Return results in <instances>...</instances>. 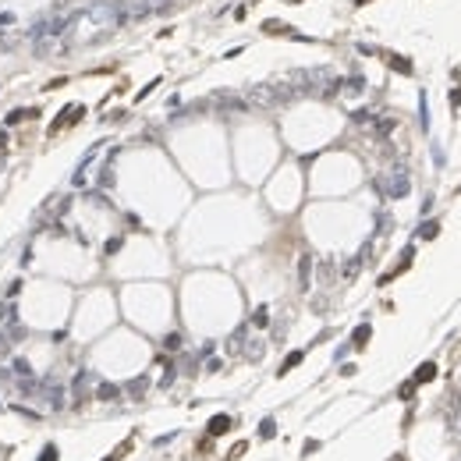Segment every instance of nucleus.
Masks as SVG:
<instances>
[{"instance_id": "obj_1", "label": "nucleus", "mask_w": 461, "mask_h": 461, "mask_svg": "<svg viewBox=\"0 0 461 461\" xmlns=\"http://www.w3.org/2000/svg\"><path fill=\"white\" fill-rule=\"evenodd\" d=\"M294 96H298V92H294V86H284V82L252 86V89L245 92L248 106H280V103H288V100H294Z\"/></svg>"}, {"instance_id": "obj_2", "label": "nucleus", "mask_w": 461, "mask_h": 461, "mask_svg": "<svg viewBox=\"0 0 461 461\" xmlns=\"http://www.w3.org/2000/svg\"><path fill=\"white\" fill-rule=\"evenodd\" d=\"M376 188H380L383 199H404L408 192H412V178H408L404 167H390V170H383L376 178Z\"/></svg>"}, {"instance_id": "obj_3", "label": "nucleus", "mask_w": 461, "mask_h": 461, "mask_svg": "<svg viewBox=\"0 0 461 461\" xmlns=\"http://www.w3.org/2000/svg\"><path fill=\"white\" fill-rule=\"evenodd\" d=\"M210 103H213L216 110H227V114H242V110H248V100H245L242 92H213Z\"/></svg>"}, {"instance_id": "obj_4", "label": "nucleus", "mask_w": 461, "mask_h": 461, "mask_svg": "<svg viewBox=\"0 0 461 461\" xmlns=\"http://www.w3.org/2000/svg\"><path fill=\"white\" fill-rule=\"evenodd\" d=\"M68 206H71V199H68V196H54V199L46 202V210L40 213V220H43V227H50V224H54V220H57V216H60V213L68 210Z\"/></svg>"}, {"instance_id": "obj_5", "label": "nucleus", "mask_w": 461, "mask_h": 461, "mask_svg": "<svg viewBox=\"0 0 461 461\" xmlns=\"http://www.w3.org/2000/svg\"><path fill=\"white\" fill-rule=\"evenodd\" d=\"M309 280H312V256L305 252L298 259V291H309Z\"/></svg>"}, {"instance_id": "obj_6", "label": "nucleus", "mask_w": 461, "mask_h": 461, "mask_svg": "<svg viewBox=\"0 0 461 461\" xmlns=\"http://www.w3.org/2000/svg\"><path fill=\"white\" fill-rule=\"evenodd\" d=\"M366 256H369V245H366V248H362L355 259H348V262H344V280H355V277H358V270H362Z\"/></svg>"}, {"instance_id": "obj_7", "label": "nucleus", "mask_w": 461, "mask_h": 461, "mask_svg": "<svg viewBox=\"0 0 461 461\" xmlns=\"http://www.w3.org/2000/svg\"><path fill=\"white\" fill-rule=\"evenodd\" d=\"M82 114H86V110H82V106H64V110H60V121H57V124H54V128H50V132H60V128H64V124H68V121H71V124H74V121H78V118H82Z\"/></svg>"}, {"instance_id": "obj_8", "label": "nucleus", "mask_w": 461, "mask_h": 461, "mask_svg": "<svg viewBox=\"0 0 461 461\" xmlns=\"http://www.w3.org/2000/svg\"><path fill=\"white\" fill-rule=\"evenodd\" d=\"M96 398L100 401H118L121 398V387H118V383H96Z\"/></svg>"}, {"instance_id": "obj_9", "label": "nucleus", "mask_w": 461, "mask_h": 461, "mask_svg": "<svg viewBox=\"0 0 461 461\" xmlns=\"http://www.w3.org/2000/svg\"><path fill=\"white\" fill-rule=\"evenodd\" d=\"M230 430V418L227 415H213L210 418V436H220V433H227Z\"/></svg>"}, {"instance_id": "obj_10", "label": "nucleus", "mask_w": 461, "mask_h": 461, "mask_svg": "<svg viewBox=\"0 0 461 461\" xmlns=\"http://www.w3.org/2000/svg\"><path fill=\"white\" fill-rule=\"evenodd\" d=\"M362 89H366V78H362V74H352V78L344 82V92H352V96H358Z\"/></svg>"}, {"instance_id": "obj_11", "label": "nucleus", "mask_w": 461, "mask_h": 461, "mask_svg": "<svg viewBox=\"0 0 461 461\" xmlns=\"http://www.w3.org/2000/svg\"><path fill=\"white\" fill-rule=\"evenodd\" d=\"M146 387H149V380H146V376H138V380H132V383H128V394L138 401V398L146 394Z\"/></svg>"}, {"instance_id": "obj_12", "label": "nucleus", "mask_w": 461, "mask_h": 461, "mask_svg": "<svg viewBox=\"0 0 461 461\" xmlns=\"http://www.w3.org/2000/svg\"><path fill=\"white\" fill-rule=\"evenodd\" d=\"M436 376V366L433 362H426V366H418V372H415V383H430Z\"/></svg>"}, {"instance_id": "obj_13", "label": "nucleus", "mask_w": 461, "mask_h": 461, "mask_svg": "<svg viewBox=\"0 0 461 461\" xmlns=\"http://www.w3.org/2000/svg\"><path fill=\"white\" fill-rule=\"evenodd\" d=\"M369 334H372V330H369V323H362V326L352 334V344H355V348H362V344L369 340Z\"/></svg>"}, {"instance_id": "obj_14", "label": "nucleus", "mask_w": 461, "mask_h": 461, "mask_svg": "<svg viewBox=\"0 0 461 461\" xmlns=\"http://www.w3.org/2000/svg\"><path fill=\"white\" fill-rule=\"evenodd\" d=\"M302 358H305V352H291V355L284 358V366H280V376H284V372H291V369H294Z\"/></svg>"}, {"instance_id": "obj_15", "label": "nucleus", "mask_w": 461, "mask_h": 461, "mask_svg": "<svg viewBox=\"0 0 461 461\" xmlns=\"http://www.w3.org/2000/svg\"><path fill=\"white\" fill-rule=\"evenodd\" d=\"M274 433H277V422H274V418H262V422H259V436H262V440H270Z\"/></svg>"}, {"instance_id": "obj_16", "label": "nucleus", "mask_w": 461, "mask_h": 461, "mask_svg": "<svg viewBox=\"0 0 461 461\" xmlns=\"http://www.w3.org/2000/svg\"><path fill=\"white\" fill-rule=\"evenodd\" d=\"M14 372H18L22 380H28V376H32V366H28L25 358H14Z\"/></svg>"}, {"instance_id": "obj_17", "label": "nucleus", "mask_w": 461, "mask_h": 461, "mask_svg": "<svg viewBox=\"0 0 461 461\" xmlns=\"http://www.w3.org/2000/svg\"><path fill=\"white\" fill-rule=\"evenodd\" d=\"M164 348H167V352H178V348H181V334H167V337H164Z\"/></svg>"}, {"instance_id": "obj_18", "label": "nucleus", "mask_w": 461, "mask_h": 461, "mask_svg": "<svg viewBox=\"0 0 461 461\" xmlns=\"http://www.w3.org/2000/svg\"><path fill=\"white\" fill-rule=\"evenodd\" d=\"M436 227H440L436 220H426V224H422V230H418V234H422V238H436Z\"/></svg>"}, {"instance_id": "obj_19", "label": "nucleus", "mask_w": 461, "mask_h": 461, "mask_svg": "<svg viewBox=\"0 0 461 461\" xmlns=\"http://www.w3.org/2000/svg\"><path fill=\"white\" fill-rule=\"evenodd\" d=\"M181 0H149V11H164V8H174Z\"/></svg>"}, {"instance_id": "obj_20", "label": "nucleus", "mask_w": 461, "mask_h": 461, "mask_svg": "<svg viewBox=\"0 0 461 461\" xmlns=\"http://www.w3.org/2000/svg\"><path fill=\"white\" fill-rule=\"evenodd\" d=\"M401 401H412V394H415V380H408V383H401Z\"/></svg>"}, {"instance_id": "obj_21", "label": "nucleus", "mask_w": 461, "mask_h": 461, "mask_svg": "<svg viewBox=\"0 0 461 461\" xmlns=\"http://www.w3.org/2000/svg\"><path fill=\"white\" fill-rule=\"evenodd\" d=\"M390 68H398L401 74H412V64H408V60H401V57H390Z\"/></svg>"}, {"instance_id": "obj_22", "label": "nucleus", "mask_w": 461, "mask_h": 461, "mask_svg": "<svg viewBox=\"0 0 461 461\" xmlns=\"http://www.w3.org/2000/svg\"><path fill=\"white\" fill-rule=\"evenodd\" d=\"M40 461H57V447H54V444H46V447H43V454H40Z\"/></svg>"}, {"instance_id": "obj_23", "label": "nucleus", "mask_w": 461, "mask_h": 461, "mask_svg": "<svg viewBox=\"0 0 461 461\" xmlns=\"http://www.w3.org/2000/svg\"><path fill=\"white\" fill-rule=\"evenodd\" d=\"M118 248H121V238H110V242H106V256H114Z\"/></svg>"}, {"instance_id": "obj_24", "label": "nucleus", "mask_w": 461, "mask_h": 461, "mask_svg": "<svg viewBox=\"0 0 461 461\" xmlns=\"http://www.w3.org/2000/svg\"><path fill=\"white\" fill-rule=\"evenodd\" d=\"M262 355V344H248V358H259Z\"/></svg>"}, {"instance_id": "obj_25", "label": "nucleus", "mask_w": 461, "mask_h": 461, "mask_svg": "<svg viewBox=\"0 0 461 461\" xmlns=\"http://www.w3.org/2000/svg\"><path fill=\"white\" fill-rule=\"evenodd\" d=\"M262 28H266V32H284V25H280V22H266Z\"/></svg>"}, {"instance_id": "obj_26", "label": "nucleus", "mask_w": 461, "mask_h": 461, "mask_svg": "<svg viewBox=\"0 0 461 461\" xmlns=\"http://www.w3.org/2000/svg\"><path fill=\"white\" fill-rule=\"evenodd\" d=\"M266 320H270V316H266V309H259L256 312V326H266Z\"/></svg>"}, {"instance_id": "obj_27", "label": "nucleus", "mask_w": 461, "mask_h": 461, "mask_svg": "<svg viewBox=\"0 0 461 461\" xmlns=\"http://www.w3.org/2000/svg\"><path fill=\"white\" fill-rule=\"evenodd\" d=\"M454 433H458V440H461V418H454Z\"/></svg>"}]
</instances>
